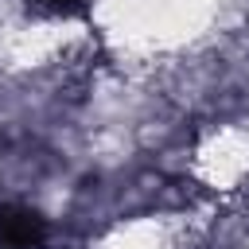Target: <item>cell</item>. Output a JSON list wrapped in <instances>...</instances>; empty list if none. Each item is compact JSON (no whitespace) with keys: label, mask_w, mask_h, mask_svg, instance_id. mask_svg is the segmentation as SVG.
Listing matches in <instances>:
<instances>
[{"label":"cell","mask_w":249,"mask_h":249,"mask_svg":"<svg viewBox=\"0 0 249 249\" xmlns=\"http://www.w3.org/2000/svg\"><path fill=\"white\" fill-rule=\"evenodd\" d=\"M35 4L47 8V12H54V16H78L86 8V0H35Z\"/></svg>","instance_id":"cell-2"},{"label":"cell","mask_w":249,"mask_h":249,"mask_svg":"<svg viewBox=\"0 0 249 249\" xmlns=\"http://www.w3.org/2000/svg\"><path fill=\"white\" fill-rule=\"evenodd\" d=\"M47 241V222L39 210L4 202L0 206V249H39Z\"/></svg>","instance_id":"cell-1"}]
</instances>
